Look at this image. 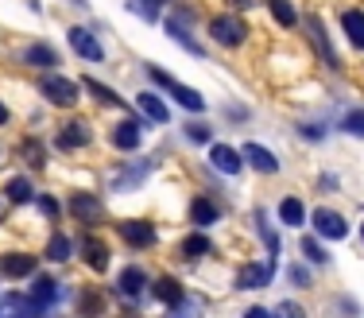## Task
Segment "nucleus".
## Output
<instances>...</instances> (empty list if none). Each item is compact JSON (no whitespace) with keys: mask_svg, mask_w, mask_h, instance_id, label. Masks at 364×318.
<instances>
[{"mask_svg":"<svg viewBox=\"0 0 364 318\" xmlns=\"http://www.w3.org/2000/svg\"><path fill=\"white\" fill-rule=\"evenodd\" d=\"M147 287H151V268L144 260H124L112 268L109 299L120 314H144L147 311Z\"/></svg>","mask_w":364,"mask_h":318,"instance_id":"f257e3e1","label":"nucleus"},{"mask_svg":"<svg viewBox=\"0 0 364 318\" xmlns=\"http://www.w3.org/2000/svg\"><path fill=\"white\" fill-rule=\"evenodd\" d=\"M74 287L77 283H70L63 272L43 268V272H36V276L23 283V295H28L43 314H66L70 311V299H74Z\"/></svg>","mask_w":364,"mask_h":318,"instance_id":"f03ea898","label":"nucleus"},{"mask_svg":"<svg viewBox=\"0 0 364 318\" xmlns=\"http://www.w3.org/2000/svg\"><path fill=\"white\" fill-rule=\"evenodd\" d=\"M283 264L272 260V256H252V260H240L237 268H232V283L229 287L237 291V295H264V291H272V283L279 280Z\"/></svg>","mask_w":364,"mask_h":318,"instance_id":"7ed1b4c3","label":"nucleus"},{"mask_svg":"<svg viewBox=\"0 0 364 318\" xmlns=\"http://www.w3.org/2000/svg\"><path fill=\"white\" fill-rule=\"evenodd\" d=\"M144 74L151 78V85L167 90V93H171V101H175V105H182L190 117H205V113H210V101H205L202 93L194 90V85H182L178 78H171L167 66H159V63H144Z\"/></svg>","mask_w":364,"mask_h":318,"instance_id":"20e7f679","label":"nucleus"},{"mask_svg":"<svg viewBox=\"0 0 364 318\" xmlns=\"http://www.w3.org/2000/svg\"><path fill=\"white\" fill-rule=\"evenodd\" d=\"M36 90H39V97L47 101L50 109H63V113H74V109L82 105V82H74L70 74H63V70L39 74Z\"/></svg>","mask_w":364,"mask_h":318,"instance_id":"39448f33","label":"nucleus"},{"mask_svg":"<svg viewBox=\"0 0 364 318\" xmlns=\"http://www.w3.org/2000/svg\"><path fill=\"white\" fill-rule=\"evenodd\" d=\"M77 264H82L90 276H112V245L105 237L97 233V229H82L77 233V256H74Z\"/></svg>","mask_w":364,"mask_h":318,"instance_id":"423d86ee","label":"nucleus"},{"mask_svg":"<svg viewBox=\"0 0 364 318\" xmlns=\"http://www.w3.org/2000/svg\"><path fill=\"white\" fill-rule=\"evenodd\" d=\"M112 237H117L120 245L128 248V253H136V256L159 248V226H155L151 218H117Z\"/></svg>","mask_w":364,"mask_h":318,"instance_id":"0eeeda50","label":"nucleus"},{"mask_svg":"<svg viewBox=\"0 0 364 318\" xmlns=\"http://www.w3.org/2000/svg\"><path fill=\"white\" fill-rule=\"evenodd\" d=\"M310 233H314L318 240H326V245H345V240L353 237V221L345 218L341 210H337V206H314V210H310Z\"/></svg>","mask_w":364,"mask_h":318,"instance_id":"6e6552de","label":"nucleus"},{"mask_svg":"<svg viewBox=\"0 0 364 318\" xmlns=\"http://www.w3.org/2000/svg\"><path fill=\"white\" fill-rule=\"evenodd\" d=\"M36 272H43V260L31 248H4L0 253V287H23Z\"/></svg>","mask_w":364,"mask_h":318,"instance_id":"1a4fd4ad","label":"nucleus"},{"mask_svg":"<svg viewBox=\"0 0 364 318\" xmlns=\"http://www.w3.org/2000/svg\"><path fill=\"white\" fill-rule=\"evenodd\" d=\"M93 136H97V132H93L90 120L70 113L63 124H55V132H50V148L63 152V156H77V152L93 148Z\"/></svg>","mask_w":364,"mask_h":318,"instance_id":"9d476101","label":"nucleus"},{"mask_svg":"<svg viewBox=\"0 0 364 318\" xmlns=\"http://www.w3.org/2000/svg\"><path fill=\"white\" fill-rule=\"evenodd\" d=\"M194 291L186 287V280L175 272H151V287H147V303H155L159 311H178L182 303H190Z\"/></svg>","mask_w":364,"mask_h":318,"instance_id":"9b49d317","label":"nucleus"},{"mask_svg":"<svg viewBox=\"0 0 364 318\" xmlns=\"http://www.w3.org/2000/svg\"><path fill=\"white\" fill-rule=\"evenodd\" d=\"M70 318H109L112 314V299H109V287L101 283H77L74 287V299H70Z\"/></svg>","mask_w":364,"mask_h":318,"instance_id":"f8f14e48","label":"nucleus"},{"mask_svg":"<svg viewBox=\"0 0 364 318\" xmlns=\"http://www.w3.org/2000/svg\"><path fill=\"white\" fill-rule=\"evenodd\" d=\"M66 218L82 229H97L105 221V198L97 191H70L66 194Z\"/></svg>","mask_w":364,"mask_h":318,"instance_id":"ddd939ff","label":"nucleus"},{"mask_svg":"<svg viewBox=\"0 0 364 318\" xmlns=\"http://www.w3.org/2000/svg\"><path fill=\"white\" fill-rule=\"evenodd\" d=\"M147 140V124L132 113H120V120L109 128V148L120 152V156H136Z\"/></svg>","mask_w":364,"mask_h":318,"instance_id":"4468645a","label":"nucleus"},{"mask_svg":"<svg viewBox=\"0 0 364 318\" xmlns=\"http://www.w3.org/2000/svg\"><path fill=\"white\" fill-rule=\"evenodd\" d=\"M225 221V206L213 198L210 191H198L194 198L186 202V226L190 229H202V233H210V229H218Z\"/></svg>","mask_w":364,"mask_h":318,"instance_id":"2eb2a0df","label":"nucleus"},{"mask_svg":"<svg viewBox=\"0 0 364 318\" xmlns=\"http://www.w3.org/2000/svg\"><path fill=\"white\" fill-rule=\"evenodd\" d=\"M74 256H77V237H70L66 229H50L47 240H43V253H39V260H43V268H55V272H63L66 264H74Z\"/></svg>","mask_w":364,"mask_h":318,"instance_id":"dca6fc26","label":"nucleus"},{"mask_svg":"<svg viewBox=\"0 0 364 318\" xmlns=\"http://www.w3.org/2000/svg\"><path fill=\"white\" fill-rule=\"evenodd\" d=\"M210 39L218 43V47H225V51H240V47L248 43V23H245V16H237V12L213 16V20H210Z\"/></svg>","mask_w":364,"mask_h":318,"instance_id":"f3484780","label":"nucleus"},{"mask_svg":"<svg viewBox=\"0 0 364 318\" xmlns=\"http://www.w3.org/2000/svg\"><path fill=\"white\" fill-rule=\"evenodd\" d=\"M240 159H245V171L264 175V179H272V175H279V171H283V159L275 156L267 144H259V140H245V144H240Z\"/></svg>","mask_w":364,"mask_h":318,"instance_id":"a211bd4d","label":"nucleus"},{"mask_svg":"<svg viewBox=\"0 0 364 318\" xmlns=\"http://www.w3.org/2000/svg\"><path fill=\"white\" fill-rule=\"evenodd\" d=\"M213 253H218V245H213V237L202 233V229H190V233H182L178 245H175V260H178V264H205Z\"/></svg>","mask_w":364,"mask_h":318,"instance_id":"6ab92c4d","label":"nucleus"},{"mask_svg":"<svg viewBox=\"0 0 364 318\" xmlns=\"http://www.w3.org/2000/svg\"><path fill=\"white\" fill-rule=\"evenodd\" d=\"M155 167H159V159H136V163H120V171L109 179V186L117 194H128V191H140V186L147 183V179L155 175Z\"/></svg>","mask_w":364,"mask_h":318,"instance_id":"aec40b11","label":"nucleus"},{"mask_svg":"<svg viewBox=\"0 0 364 318\" xmlns=\"http://www.w3.org/2000/svg\"><path fill=\"white\" fill-rule=\"evenodd\" d=\"M252 233H256L259 245H264V256H272V260L283 264V253H287V245H283V233L275 229L272 213H267L264 206H256V210H252Z\"/></svg>","mask_w":364,"mask_h":318,"instance_id":"412c9836","label":"nucleus"},{"mask_svg":"<svg viewBox=\"0 0 364 318\" xmlns=\"http://www.w3.org/2000/svg\"><path fill=\"white\" fill-rule=\"evenodd\" d=\"M205 159H210L213 175H221V179H237V175H245V159H240V148H237V144L213 140L210 148H205Z\"/></svg>","mask_w":364,"mask_h":318,"instance_id":"4be33fe9","label":"nucleus"},{"mask_svg":"<svg viewBox=\"0 0 364 318\" xmlns=\"http://www.w3.org/2000/svg\"><path fill=\"white\" fill-rule=\"evenodd\" d=\"M36 194H39V186L28 171H16V175H8L0 183V202H8V206H36Z\"/></svg>","mask_w":364,"mask_h":318,"instance_id":"5701e85b","label":"nucleus"},{"mask_svg":"<svg viewBox=\"0 0 364 318\" xmlns=\"http://www.w3.org/2000/svg\"><path fill=\"white\" fill-rule=\"evenodd\" d=\"M66 43H70V51L77 58H82V63H105V47H101V39L93 36L90 28H82V23H74L70 31H66Z\"/></svg>","mask_w":364,"mask_h":318,"instance_id":"b1692460","label":"nucleus"},{"mask_svg":"<svg viewBox=\"0 0 364 318\" xmlns=\"http://www.w3.org/2000/svg\"><path fill=\"white\" fill-rule=\"evenodd\" d=\"M16 156H20V163H23V171H28V175H36V171H47L50 144L43 140V136H23V140L16 144Z\"/></svg>","mask_w":364,"mask_h":318,"instance_id":"393cba45","label":"nucleus"},{"mask_svg":"<svg viewBox=\"0 0 364 318\" xmlns=\"http://www.w3.org/2000/svg\"><path fill=\"white\" fill-rule=\"evenodd\" d=\"M299 260L310 264L314 272L333 268V253H329V245H326V240H318L310 229H302V237H299Z\"/></svg>","mask_w":364,"mask_h":318,"instance_id":"a878e982","label":"nucleus"},{"mask_svg":"<svg viewBox=\"0 0 364 318\" xmlns=\"http://www.w3.org/2000/svg\"><path fill=\"white\" fill-rule=\"evenodd\" d=\"M275 221H279L283 229H306V221H310L306 198H302V194H283V198L275 202Z\"/></svg>","mask_w":364,"mask_h":318,"instance_id":"bb28decb","label":"nucleus"},{"mask_svg":"<svg viewBox=\"0 0 364 318\" xmlns=\"http://www.w3.org/2000/svg\"><path fill=\"white\" fill-rule=\"evenodd\" d=\"M136 105H140V117H144V124H155V128H163V124H171V105L163 101V93H155V90H144V93H136Z\"/></svg>","mask_w":364,"mask_h":318,"instance_id":"cd10ccee","label":"nucleus"},{"mask_svg":"<svg viewBox=\"0 0 364 318\" xmlns=\"http://www.w3.org/2000/svg\"><path fill=\"white\" fill-rule=\"evenodd\" d=\"M279 276L287 280V287L294 291V295H310V291H318V272L310 268V264H302V260L283 264V272H279Z\"/></svg>","mask_w":364,"mask_h":318,"instance_id":"c85d7f7f","label":"nucleus"},{"mask_svg":"<svg viewBox=\"0 0 364 318\" xmlns=\"http://www.w3.org/2000/svg\"><path fill=\"white\" fill-rule=\"evenodd\" d=\"M20 58L31 66V70H43V74H47V70H58V63H63V58H58V51L50 47V43H43V39H31L28 47L20 51Z\"/></svg>","mask_w":364,"mask_h":318,"instance_id":"c756f323","label":"nucleus"},{"mask_svg":"<svg viewBox=\"0 0 364 318\" xmlns=\"http://www.w3.org/2000/svg\"><path fill=\"white\" fill-rule=\"evenodd\" d=\"M306 36H310V47L318 51V58H322L329 70H341V58H337L333 47H329V36H326V28H322L318 16H306Z\"/></svg>","mask_w":364,"mask_h":318,"instance_id":"7c9ffc66","label":"nucleus"},{"mask_svg":"<svg viewBox=\"0 0 364 318\" xmlns=\"http://www.w3.org/2000/svg\"><path fill=\"white\" fill-rule=\"evenodd\" d=\"M82 90L90 93L93 101H97L101 109H120V113H128V105H124V97H120L117 90H109L105 82H97V78H90V74H85L82 78Z\"/></svg>","mask_w":364,"mask_h":318,"instance_id":"2f4dec72","label":"nucleus"},{"mask_svg":"<svg viewBox=\"0 0 364 318\" xmlns=\"http://www.w3.org/2000/svg\"><path fill=\"white\" fill-rule=\"evenodd\" d=\"M213 124L205 117H190V120H182V140L186 144H194V148H210L213 144Z\"/></svg>","mask_w":364,"mask_h":318,"instance_id":"473e14b6","label":"nucleus"},{"mask_svg":"<svg viewBox=\"0 0 364 318\" xmlns=\"http://www.w3.org/2000/svg\"><path fill=\"white\" fill-rule=\"evenodd\" d=\"M337 132L341 136H353V140H364V105H349L341 117H337Z\"/></svg>","mask_w":364,"mask_h":318,"instance_id":"72a5a7b5","label":"nucleus"},{"mask_svg":"<svg viewBox=\"0 0 364 318\" xmlns=\"http://www.w3.org/2000/svg\"><path fill=\"white\" fill-rule=\"evenodd\" d=\"M341 31H345V39H349L353 47L364 51V12L360 8H345L341 12Z\"/></svg>","mask_w":364,"mask_h":318,"instance_id":"f704fd0d","label":"nucleus"},{"mask_svg":"<svg viewBox=\"0 0 364 318\" xmlns=\"http://www.w3.org/2000/svg\"><path fill=\"white\" fill-rule=\"evenodd\" d=\"M272 314H275V318H314V311L306 307V299H299V295L275 299V303H272Z\"/></svg>","mask_w":364,"mask_h":318,"instance_id":"c9c22d12","label":"nucleus"},{"mask_svg":"<svg viewBox=\"0 0 364 318\" xmlns=\"http://www.w3.org/2000/svg\"><path fill=\"white\" fill-rule=\"evenodd\" d=\"M36 210L50 221V226H58V221L66 218V202H58V194H50V191H39L36 194Z\"/></svg>","mask_w":364,"mask_h":318,"instance_id":"e433bc0d","label":"nucleus"},{"mask_svg":"<svg viewBox=\"0 0 364 318\" xmlns=\"http://www.w3.org/2000/svg\"><path fill=\"white\" fill-rule=\"evenodd\" d=\"M167 36L175 39L178 47H186L194 58H205V55H210V51H205L202 43H194V36H190V28H182V20H167Z\"/></svg>","mask_w":364,"mask_h":318,"instance_id":"4c0bfd02","label":"nucleus"},{"mask_svg":"<svg viewBox=\"0 0 364 318\" xmlns=\"http://www.w3.org/2000/svg\"><path fill=\"white\" fill-rule=\"evenodd\" d=\"M294 132H299L302 144H326L329 140V124H326V120H299Z\"/></svg>","mask_w":364,"mask_h":318,"instance_id":"58836bf2","label":"nucleus"},{"mask_svg":"<svg viewBox=\"0 0 364 318\" xmlns=\"http://www.w3.org/2000/svg\"><path fill=\"white\" fill-rule=\"evenodd\" d=\"M333 314L337 318H364V303L353 291H337L333 295Z\"/></svg>","mask_w":364,"mask_h":318,"instance_id":"ea45409f","label":"nucleus"},{"mask_svg":"<svg viewBox=\"0 0 364 318\" xmlns=\"http://www.w3.org/2000/svg\"><path fill=\"white\" fill-rule=\"evenodd\" d=\"M267 12H272V20L279 28H299V8L291 0H267Z\"/></svg>","mask_w":364,"mask_h":318,"instance_id":"a19ab883","label":"nucleus"},{"mask_svg":"<svg viewBox=\"0 0 364 318\" xmlns=\"http://www.w3.org/2000/svg\"><path fill=\"white\" fill-rule=\"evenodd\" d=\"M147 318H205V299L190 295V303H182L178 311H159V314H147Z\"/></svg>","mask_w":364,"mask_h":318,"instance_id":"79ce46f5","label":"nucleus"},{"mask_svg":"<svg viewBox=\"0 0 364 318\" xmlns=\"http://www.w3.org/2000/svg\"><path fill=\"white\" fill-rule=\"evenodd\" d=\"M237 318H275L272 314V303H264V299H252V303H245L237 311Z\"/></svg>","mask_w":364,"mask_h":318,"instance_id":"37998d69","label":"nucleus"},{"mask_svg":"<svg viewBox=\"0 0 364 318\" xmlns=\"http://www.w3.org/2000/svg\"><path fill=\"white\" fill-rule=\"evenodd\" d=\"M318 186H322V191H341V179H337V175H322V179H318Z\"/></svg>","mask_w":364,"mask_h":318,"instance_id":"c03bdc74","label":"nucleus"},{"mask_svg":"<svg viewBox=\"0 0 364 318\" xmlns=\"http://www.w3.org/2000/svg\"><path fill=\"white\" fill-rule=\"evenodd\" d=\"M225 117H229L232 124H240V120H248L252 113H248V109H225Z\"/></svg>","mask_w":364,"mask_h":318,"instance_id":"a18cd8bd","label":"nucleus"},{"mask_svg":"<svg viewBox=\"0 0 364 318\" xmlns=\"http://www.w3.org/2000/svg\"><path fill=\"white\" fill-rule=\"evenodd\" d=\"M12 124V109H8V101L0 97V128H8Z\"/></svg>","mask_w":364,"mask_h":318,"instance_id":"49530a36","label":"nucleus"},{"mask_svg":"<svg viewBox=\"0 0 364 318\" xmlns=\"http://www.w3.org/2000/svg\"><path fill=\"white\" fill-rule=\"evenodd\" d=\"M140 4H144V8H151V12H159V8L167 4V0H140Z\"/></svg>","mask_w":364,"mask_h":318,"instance_id":"de8ad7c7","label":"nucleus"},{"mask_svg":"<svg viewBox=\"0 0 364 318\" xmlns=\"http://www.w3.org/2000/svg\"><path fill=\"white\" fill-rule=\"evenodd\" d=\"M229 4H232V8H252L256 0H229Z\"/></svg>","mask_w":364,"mask_h":318,"instance_id":"09e8293b","label":"nucleus"},{"mask_svg":"<svg viewBox=\"0 0 364 318\" xmlns=\"http://www.w3.org/2000/svg\"><path fill=\"white\" fill-rule=\"evenodd\" d=\"M353 233H357V237H360V245H364V221H360V226H353Z\"/></svg>","mask_w":364,"mask_h":318,"instance_id":"8fccbe9b","label":"nucleus"},{"mask_svg":"<svg viewBox=\"0 0 364 318\" xmlns=\"http://www.w3.org/2000/svg\"><path fill=\"white\" fill-rule=\"evenodd\" d=\"M117 318H147V314H117Z\"/></svg>","mask_w":364,"mask_h":318,"instance_id":"3c124183","label":"nucleus"},{"mask_svg":"<svg viewBox=\"0 0 364 318\" xmlns=\"http://www.w3.org/2000/svg\"><path fill=\"white\" fill-rule=\"evenodd\" d=\"M0 311H4V307H0ZM0 318H20V314H8V311H4V314H0Z\"/></svg>","mask_w":364,"mask_h":318,"instance_id":"603ef678","label":"nucleus"},{"mask_svg":"<svg viewBox=\"0 0 364 318\" xmlns=\"http://www.w3.org/2000/svg\"><path fill=\"white\" fill-rule=\"evenodd\" d=\"M0 159H4V148H0Z\"/></svg>","mask_w":364,"mask_h":318,"instance_id":"864d4df0","label":"nucleus"},{"mask_svg":"<svg viewBox=\"0 0 364 318\" xmlns=\"http://www.w3.org/2000/svg\"><path fill=\"white\" fill-rule=\"evenodd\" d=\"M0 314H4V311H0Z\"/></svg>","mask_w":364,"mask_h":318,"instance_id":"5fc2aeb1","label":"nucleus"}]
</instances>
